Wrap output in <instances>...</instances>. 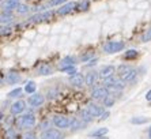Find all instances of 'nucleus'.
<instances>
[{"instance_id":"obj_1","label":"nucleus","mask_w":151,"mask_h":139,"mask_svg":"<svg viewBox=\"0 0 151 139\" xmlns=\"http://www.w3.org/2000/svg\"><path fill=\"white\" fill-rule=\"evenodd\" d=\"M17 124L22 128H27V127H33L35 124V117L32 113H27V115H23L21 117H18Z\"/></svg>"},{"instance_id":"obj_2","label":"nucleus","mask_w":151,"mask_h":139,"mask_svg":"<svg viewBox=\"0 0 151 139\" xmlns=\"http://www.w3.org/2000/svg\"><path fill=\"white\" fill-rule=\"evenodd\" d=\"M125 44L123 41H109L106 42L105 46H104V51L106 53H114V52H120V51H123Z\"/></svg>"},{"instance_id":"obj_3","label":"nucleus","mask_w":151,"mask_h":139,"mask_svg":"<svg viewBox=\"0 0 151 139\" xmlns=\"http://www.w3.org/2000/svg\"><path fill=\"white\" fill-rule=\"evenodd\" d=\"M53 124L56 125L57 128H67V127L71 125V119L65 117V116L57 115L53 117Z\"/></svg>"},{"instance_id":"obj_4","label":"nucleus","mask_w":151,"mask_h":139,"mask_svg":"<svg viewBox=\"0 0 151 139\" xmlns=\"http://www.w3.org/2000/svg\"><path fill=\"white\" fill-rule=\"evenodd\" d=\"M41 139H63V134L59 130H45L41 134Z\"/></svg>"},{"instance_id":"obj_5","label":"nucleus","mask_w":151,"mask_h":139,"mask_svg":"<svg viewBox=\"0 0 151 139\" xmlns=\"http://www.w3.org/2000/svg\"><path fill=\"white\" fill-rule=\"evenodd\" d=\"M108 96H109V94H108V89H106V87H97L91 93V97L95 98V100H104V98L108 97Z\"/></svg>"},{"instance_id":"obj_6","label":"nucleus","mask_w":151,"mask_h":139,"mask_svg":"<svg viewBox=\"0 0 151 139\" xmlns=\"http://www.w3.org/2000/svg\"><path fill=\"white\" fill-rule=\"evenodd\" d=\"M113 74H114V67L113 66H105V67H102L101 71H99V78H102V79H108V78L113 77Z\"/></svg>"},{"instance_id":"obj_7","label":"nucleus","mask_w":151,"mask_h":139,"mask_svg":"<svg viewBox=\"0 0 151 139\" xmlns=\"http://www.w3.org/2000/svg\"><path fill=\"white\" fill-rule=\"evenodd\" d=\"M11 115H19L21 112L25 111V102L23 101H17V102H14V104L11 105Z\"/></svg>"},{"instance_id":"obj_8","label":"nucleus","mask_w":151,"mask_h":139,"mask_svg":"<svg viewBox=\"0 0 151 139\" xmlns=\"http://www.w3.org/2000/svg\"><path fill=\"white\" fill-rule=\"evenodd\" d=\"M37 74H38V75H50V74H53V68L49 64L42 63L41 66L37 67Z\"/></svg>"},{"instance_id":"obj_9","label":"nucleus","mask_w":151,"mask_h":139,"mask_svg":"<svg viewBox=\"0 0 151 139\" xmlns=\"http://www.w3.org/2000/svg\"><path fill=\"white\" fill-rule=\"evenodd\" d=\"M29 104L32 105V106H40V105L44 104V96H41V94H33L29 98Z\"/></svg>"},{"instance_id":"obj_10","label":"nucleus","mask_w":151,"mask_h":139,"mask_svg":"<svg viewBox=\"0 0 151 139\" xmlns=\"http://www.w3.org/2000/svg\"><path fill=\"white\" fill-rule=\"evenodd\" d=\"M75 7H76V3L71 1V3L64 4L63 7H60L59 10H57V14H59V15H65V14H68V12H71V11L74 10Z\"/></svg>"},{"instance_id":"obj_11","label":"nucleus","mask_w":151,"mask_h":139,"mask_svg":"<svg viewBox=\"0 0 151 139\" xmlns=\"http://www.w3.org/2000/svg\"><path fill=\"white\" fill-rule=\"evenodd\" d=\"M97 78H98V74L94 72V71H90L88 74H86V78H84V83L87 86H93V85L97 82Z\"/></svg>"},{"instance_id":"obj_12","label":"nucleus","mask_w":151,"mask_h":139,"mask_svg":"<svg viewBox=\"0 0 151 139\" xmlns=\"http://www.w3.org/2000/svg\"><path fill=\"white\" fill-rule=\"evenodd\" d=\"M136 70H132V68H129L128 71H127L125 74H123L121 75V79L124 80V82H132V80L136 78Z\"/></svg>"},{"instance_id":"obj_13","label":"nucleus","mask_w":151,"mask_h":139,"mask_svg":"<svg viewBox=\"0 0 151 139\" xmlns=\"http://www.w3.org/2000/svg\"><path fill=\"white\" fill-rule=\"evenodd\" d=\"M70 82L74 85V86H78V87H79V86H82V85H83L84 78L82 77V74L76 72V74H74V75L70 78Z\"/></svg>"},{"instance_id":"obj_14","label":"nucleus","mask_w":151,"mask_h":139,"mask_svg":"<svg viewBox=\"0 0 151 139\" xmlns=\"http://www.w3.org/2000/svg\"><path fill=\"white\" fill-rule=\"evenodd\" d=\"M87 109L90 111V113H91L93 116H101L102 113H104V109H102L101 106H98V105H95V104H88Z\"/></svg>"},{"instance_id":"obj_15","label":"nucleus","mask_w":151,"mask_h":139,"mask_svg":"<svg viewBox=\"0 0 151 139\" xmlns=\"http://www.w3.org/2000/svg\"><path fill=\"white\" fill-rule=\"evenodd\" d=\"M19 80H21V75L17 72H10L7 75V82L11 85H17Z\"/></svg>"},{"instance_id":"obj_16","label":"nucleus","mask_w":151,"mask_h":139,"mask_svg":"<svg viewBox=\"0 0 151 139\" xmlns=\"http://www.w3.org/2000/svg\"><path fill=\"white\" fill-rule=\"evenodd\" d=\"M68 66H75V59L74 57H71V56H67V57H64L60 63V70L64 68V67H68Z\"/></svg>"},{"instance_id":"obj_17","label":"nucleus","mask_w":151,"mask_h":139,"mask_svg":"<svg viewBox=\"0 0 151 139\" xmlns=\"http://www.w3.org/2000/svg\"><path fill=\"white\" fill-rule=\"evenodd\" d=\"M79 113H81V119L83 120V122H86V123H87V122H91L93 117H94V116L90 113V111H88V109H82Z\"/></svg>"},{"instance_id":"obj_18","label":"nucleus","mask_w":151,"mask_h":139,"mask_svg":"<svg viewBox=\"0 0 151 139\" xmlns=\"http://www.w3.org/2000/svg\"><path fill=\"white\" fill-rule=\"evenodd\" d=\"M25 91H26V93H29V94H33L35 91V83L33 82V80H29L27 83H26Z\"/></svg>"},{"instance_id":"obj_19","label":"nucleus","mask_w":151,"mask_h":139,"mask_svg":"<svg viewBox=\"0 0 151 139\" xmlns=\"http://www.w3.org/2000/svg\"><path fill=\"white\" fill-rule=\"evenodd\" d=\"M106 134H108V128L104 127V128H98V130H95V131H93L90 135L95 138V136H104V135H106Z\"/></svg>"},{"instance_id":"obj_20","label":"nucleus","mask_w":151,"mask_h":139,"mask_svg":"<svg viewBox=\"0 0 151 139\" xmlns=\"http://www.w3.org/2000/svg\"><path fill=\"white\" fill-rule=\"evenodd\" d=\"M148 122V117H132L131 119V123L132 124H144V123Z\"/></svg>"},{"instance_id":"obj_21","label":"nucleus","mask_w":151,"mask_h":139,"mask_svg":"<svg viewBox=\"0 0 151 139\" xmlns=\"http://www.w3.org/2000/svg\"><path fill=\"white\" fill-rule=\"evenodd\" d=\"M82 125H83V122H79V120H78V119H71V128L72 130H76V128H81Z\"/></svg>"},{"instance_id":"obj_22","label":"nucleus","mask_w":151,"mask_h":139,"mask_svg":"<svg viewBox=\"0 0 151 139\" xmlns=\"http://www.w3.org/2000/svg\"><path fill=\"white\" fill-rule=\"evenodd\" d=\"M104 105L105 106H113L114 105V97L113 96H108L104 98Z\"/></svg>"},{"instance_id":"obj_23","label":"nucleus","mask_w":151,"mask_h":139,"mask_svg":"<svg viewBox=\"0 0 151 139\" xmlns=\"http://www.w3.org/2000/svg\"><path fill=\"white\" fill-rule=\"evenodd\" d=\"M6 138L7 139H17V132L14 128H7L6 131Z\"/></svg>"},{"instance_id":"obj_24","label":"nucleus","mask_w":151,"mask_h":139,"mask_svg":"<svg viewBox=\"0 0 151 139\" xmlns=\"http://www.w3.org/2000/svg\"><path fill=\"white\" fill-rule=\"evenodd\" d=\"M137 56V52L135 51V49H129V51H127L125 55H124V57L125 59H135Z\"/></svg>"},{"instance_id":"obj_25","label":"nucleus","mask_w":151,"mask_h":139,"mask_svg":"<svg viewBox=\"0 0 151 139\" xmlns=\"http://www.w3.org/2000/svg\"><path fill=\"white\" fill-rule=\"evenodd\" d=\"M142 41L143 42H147V41H151V28L148 30H146L142 34Z\"/></svg>"},{"instance_id":"obj_26","label":"nucleus","mask_w":151,"mask_h":139,"mask_svg":"<svg viewBox=\"0 0 151 139\" xmlns=\"http://www.w3.org/2000/svg\"><path fill=\"white\" fill-rule=\"evenodd\" d=\"M61 71H65V72H68L71 75H74V74H76V68H75V66H68V67H64V68H61Z\"/></svg>"},{"instance_id":"obj_27","label":"nucleus","mask_w":151,"mask_h":139,"mask_svg":"<svg viewBox=\"0 0 151 139\" xmlns=\"http://www.w3.org/2000/svg\"><path fill=\"white\" fill-rule=\"evenodd\" d=\"M17 11L19 12V14H26V12L29 11V7L26 6V4H19L18 8H17Z\"/></svg>"},{"instance_id":"obj_28","label":"nucleus","mask_w":151,"mask_h":139,"mask_svg":"<svg viewBox=\"0 0 151 139\" xmlns=\"http://www.w3.org/2000/svg\"><path fill=\"white\" fill-rule=\"evenodd\" d=\"M22 93V89L21 87H17V89H15V90H12V91H10V93H8V97H18V96H19V94Z\"/></svg>"},{"instance_id":"obj_29","label":"nucleus","mask_w":151,"mask_h":139,"mask_svg":"<svg viewBox=\"0 0 151 139\" xmlns=\"http://www.w3.org/2000/svg\"><path fill=\"white\" fill-rule=\"evenodd\" d=\"M93 55H94L93 52L84 53V55H82V56H81V60H82V62H87L88 59H91V57H93Z\"/></svg>"},{"instance_id":"obj_30","label":"nucleus","mask_w":151,"mask_h":139,"mask_svg":"<svg viewBox=\"0 0 151 139\" xmlns=\"http://www.w3.org/2000/svg\"><path fill=\"white\" fill-rule=\"evenodd\" d=\"M11 19H12V18L10 17V15H7V14H1V25H4V23H8V22L11 21Z\"/></svg>"},{"instance_id":"obj_31","label":"nucleus","mask_w":151,"mask_h":139,"mask_svg":"<svg viewBox=\"0 0 151 139\" xmlns=\"http://www.w3.org/2000/svg\"><path fill=\"white\" fill-rule=\"evenodd\" d=\"M65 0H50L49 3H48V7H53V6H59V4L64 3Z\"/></svg>"},{"instance_id":"obj_32","label":"nucleus","mask_w":151,"mask_h":139,"mask_svg":"<svg viewBox=\"0 0 151 139\" xmlns=\"http://www.w3.org/2000/svg\"><path fill=\"white\" fill-rule=\"evenodd\" d=\"M78 10H87V7H88V1L87 0H83V1H82L81 4H79V6H78Z\"/></svg>"},{"instance_id":"obj_33","label":"nucleus","mask_w":151,"mask_h":139,"mask_svg":"<svg viewBox=\"0 0 151 139\" xmlns=\"http://www.w3.org/2000/svg\"><path fill=\"white\" fill-rule=\"evenodd\" d=\"M128 70H129V67H128V66H124V64H123V66H120V67H119L120 75H123V74H125L127 71H128Z\"/></svg>"},{"instance_id":"obj_34","label":"nucleus","mask_w":151,"mask_h":139,"mask_svg":"<svg viewBox=\"0 0 151 139\" xmlns=\"http://www.w3.org/2000/svg\"><path fill=\"white\" fill-rule=\"evenodd\" d=\"M52 15H53L52 11H46V12H44V14H42V18H44V19H49Z\"/></svg>"},{"instance_id":"obj_35","label":"nucleus","mask_w":151,"mask_h":139,"mask_svg":"<svg viewBox=\"0 0 151 139\" xmlns=\"http://www.w3.org/2000/svg\"><path fill=\"white\" fill-rule=\"evenodd\" d=\"M10 30H11V28H8V26H6V28H1V35H4V34H7V33H10Z\"/></svg>"},{"instance_id":"obj_36","label":"nucleus","mask_w":151,"mask_h":139,"mask_svg":"<svg viewBox=\"0 0 151 139\" xmlns=\"http://www.w3.org/2000/svg\"><path fill=\"white\" fill-rule=\"evenodd\" d=\"M109 115H110L109 112H108V111H105V112H104V113H102V115H101V120H105V119H108V116H109Z\"/></svg>"},{"instance_id":"obj_37","label":"nucleus","mask_w":151,"mask_h":139,"mask_svg":"<svg viewBox=\"0 0 151 139\" xmlns=\"http://www.w3.org/2000/svg\"><path fill=\"white\" fill-rule=\"evenodd\" d=\"M56 93H57L56 90H49V91H48V97L53 98V97H55V96H56Z\"/></svg>"},{"instance_id":"obj_38","label":"nucleus","mask_w":151,"mask_h":139,"mask_svg":"<svg viewBox=\"0 0 151 139\" xmlns=\"http://www.w3.org/2000/svg\"><path fill=\"white\" fill-rule=\"evenodd\" d=\"M49 124H50L49 122H44L41 124V128H48V127H49Z\"/></svg>"},{"instance_id":"obj_39","label":"nucleus","mask_w":151,"mask_h":139,"mask_svg":"<svg viewBox=\"0 0 151 139\" xmlns=\"http://www.w3.org/2000/svg\"><path fill=\"white\" fill-rule=\"evenodd\" d=\"M146 100L151 101V90H150V91H147V94H146Z\"/></svg>"},{"instance_id":"obj_40","label":"nucleus","mask_w":151,"mask_h":139,"mask_svg":"<svg viewBox=\"0 0 151 139\" xmlns=\"http://www.w3.org/2000/svg\"><path fill=\"white\" fill-rule=\"evenodd\" d=\"M12 122H14V119H12V116H8V117H7V124H11Z\"/></svg>"},{"instance_id":"obj_41","label":"nucleus","mask_w":151,"mask_h":139,"mask_svg":"<svg viewBox=\"0 0 151 139\" xmlns=\"http://www.w3.org/2000/svg\"><path fill=\"white\" fill-rule=\"evenodd\" d=\"M25 139H34V135H33V134H27V135L25 136Z\"/></svg>"},{"instance_id":"obj_42","label":"nucleus","mask_w":151,"mask_h":139,"mask_svg":"<svg viewBox=\"0 0 151 139\" xmlns=\"http://www.w3.org/2000/svg\"><path fill=\"white\" fill-rule=\"evenodd\" d=\"M95 139H108L106 136H98V138H95Z\"/></svg>"},{"instance_id":"obj_43","label":"nucleus","mask_w":151,"mask_h":139,"mask_svg":"<svg viewBox=\"0 0 151 139\" xmlns=\"http://www.w3.org/2000/svg\"><path fill=\"white\" fill-rule=\"evenodd\" d=\"M148 136H150V139H151V127H150V130H148Z\"/></svg>"}]
</instances>
